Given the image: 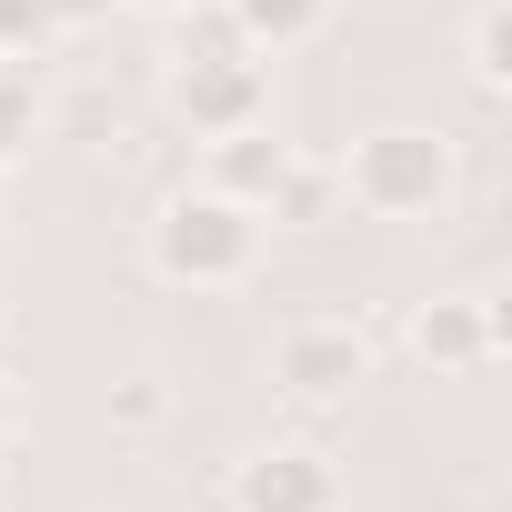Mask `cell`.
Listing matches in <instances>:
<instances>
[{
  "label": "cell",
  "instance_id": "cell-1",
  "mask_svg": "<svg viewBox=\"0 0 512 512\" xmlns=\"http://www.w3.org/2000/svg\"><path fill=\"white\" fill-rule=\"evenodd\" d=\"M151 272L171 282V292H241L251 272H262V211L251 201H231V191H181V201H161V221H151Z\"/></svg>",
  "mask_w": 512,
  "mask_h": 512
},
{
  "label": "cell",
  "instance_id": "cell-2",
  "mask_svg": "<svg viewBox=\"0 0 512 512\" xmlns=\"http://www.w3.org/2000/svg\"><path fill=\"white\" fill-rule=\"evenodd\" d=\"M332 181H342V201H352L362 221H432V211L452 201V141L392 121V131H362Z\"/></svg>",
  "mask_w": 512,
  "mask_h": 512
},
{
  "label": "cell",
  "instance_id": "cell-3",
  "mask_svg": "<svg viewBox=\"0 0 512 512\" xmlns=\"http://www.w3.org/2000/svg\"><path fill=\"white\" fill-rule=\"evenodd\" d=\"M171 111L191 121V141H231L251 121H272V61H251V51H191L171 71Z\"/></svg>",
  "mask_w": 512,
  "mask_h": 512
},
{
  "label": "cell",
  "instance_id": "cell-4",
  "mask_svg": "<svg viewBox=\"0 0 512 512\" xmlns=\"http://www.w3.org/2000/svg\"><path fill=\"white\" fill-rule=\"evenodd\" d=\"M362 372H372V352H362V332H352V322H332V312L282 322V342H272V382H282L292 402H312V412L352 402V392H362Z\"/></svg>",
  "mask_w": 512,
  "mask_h": 512
},
{
  "label": "cell",
  "instance_id": "cell-5",
  "mask_svg": "<svg viewBox=\"0 0 512 512\" xmlns=\"http://www.w3.org/2000/svg\"><path fill=\"white\" fill-rule=\"evenodd\" d=\"M231 512H342V472L312 442H262L231 462Z\"/></svg>",
  "mask_w": 512,
  "mask_h": 512
},
{
  "label": "cell",
  "instance_id": "cell-6",
  "mask_svg": "<svg viewBox=\"0 0 512 512\" xmlns=\"http://www.w3.org/2000/svg\"><path fill=\"white\" fill-rule=\"evenodd\" d=\"M492 352H502V322H492L482 292H452V302H422V312H412V362H432V372H482Z\"/></svg>",
  "mask_w": 512,
  "mask_h": 512
},
{
  "label": "cell",
  "instance_id": "cell-7",
  "mask_svg": "<svg viewBox=\"0 0 512 512\" xmlns=\"http://www.w3.org/2000/svg\"><path fill=\"white\" fill-rule=\"evenodd\" d=\"M221 21H231V41H241L251 61H282V51L322 41L332 0H221Z\"/></svg>",
  "mask_w": 512,
  "mask_h": 512
},
{
  "label": "cell",
  "instance_id": "cell-8",
  "mask_svg": "<svg viewBox=\"0 0 512 512\" xmlns=\"http://www.w3.org/2000/svg\"><path fill=\"white\" fill-rule=\"evenodd\" d=\"M282 171H292V141H272V121L211 141V191H231V201H251V211L282 191Z\"/></svg>",
  "mask_w": 512,
  "mask_h": 512
},
{
  "label": "cell",
  "instance_id": "cell-9",
  "mask_svg": "<svg viewBox=\"0 0 512 512\" xmlns=\"http://www.w3.org/2000/svg\"><path fill=\"white\" fill-rule=\"evenodd\" d=\"M61 41V11L51 0H0V61H41Z\"/></svg>",
  "mask_w": 512,
  "mask_h": 512
},
{
  "label": "cell",
  "instance_id": "cell-10",
  "mask_svg": "<svg viewBox=\"0 0 512 512\" xmlns=\"http://www.w3.org/2000/svg\"><path fill=\"white\" fill-rule=\"evenodd\" d=\"M31 131H41V101H31L21 61H0V171H11V161L31 151Z\"/></svg>",
  "mask_w": 512,
  "mask_h": 512
},
{
  "label": "cell",
  "instance_id": "cell-11",
  "mask_svg": "<svg viewBox=\"0 0 512 512\" xmlns=\"http://www.w3.org/2000/svg\"><path fill=\"white\" fill-rule=\"evenodd\" d=\"M502 51H512V21H502V11H482V21H472V81H482V91H502V71H512Z\"/></svg>",
  "mask_w": 512,
  "mask_h": 512
},
{
  "label": "cell",
  "instance_id": "cell-12",
  "mask_svg": "<svg viewBox=\"0 0 512 512\" xmlns=\"http://www.w3.org/2000/svg\"><path fill=\"white\" fill-rule=\"evenodd\" d=\"M111 412H121V422H131V432H151V422H161V412H171V392H161V382H151V372H131V382H121V392H111Z\"/></svg>",
  "mask_w": 512,
  "mask_h": 512
},
{
  "label": "cell",
  "instance_id": "cell-13",
  "mask_svg": "<svg viewBox=\"0 0 512 512\" xmlns=\"http://www.w3.org/2000/svg\"><path fill=\"white\" fill-rule=\"evenodd\" d=\"M61 11V31H91V21H111V0H51Z\"/></svg>",
  "mask_w": 512,
  "mask_h": 512
},
{
  "label": "cell",
  "instance_id": "cell-14",
  "mask_svg": "<svg viewBox=\"0 0 512 512\" xmlns=\"http://www.w3.org/2000/svg\"><path fill=\"white\" fill-rule=\"evenodd\" d=\"M131 11H161V21H181V11H191V0H131Z\"/></svg>",
  "mask_w": 512,
  "mask_h": 512
},
{
  "label": "cell",
  "instance_id": "cell-15",
  "mask_svg": "<svg viewBox=\"0 0 512 512\" xmlns=\"http://www.w3.org/2000/svg\"><path fill=\"white\" fill-rule=\"evenodd\" d=\"M0 432H11V382H0Z\"/></svg>",
  "mask_w": 512,
  "mask_h": 512
}]
</instances>
